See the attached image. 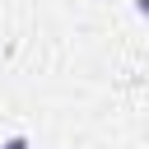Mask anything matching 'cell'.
<instances>
[{
	"instance_id": "1",
	"label": "cell",
	"mask_w": 149,
	"mask_h": 149,
	"mask_svg": "<svg viewBox=\"0 0 149 149\" xmlns=\"http://www.w3.org/2000/svg\"><path fill=\"white\" fill-rule=\"evenodd\" d=\"M0 149H33V144H28V135H9V140H5Z\"/></svg>"
},
{
	"instance_id": "2",
	"label": "cell",
	"mask_w": 149,
	"mask_h": 149,
	"mask_svg": "<svg viewBox=\"0 0 149 149\" xmlns=\"http://www.w3.org/2000/svg\"><path fill=\"white\" fill-rule=\"evenodd\" d=\"M135 14H144V19H149V0H135Z\"/></svg>"
}]
</instances>
